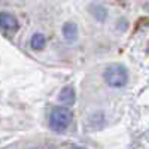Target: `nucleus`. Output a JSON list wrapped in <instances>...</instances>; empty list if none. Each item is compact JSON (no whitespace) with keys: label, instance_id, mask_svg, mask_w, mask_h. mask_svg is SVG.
<instances>
[{"label":"nucleus","instance_id":"nucleus-3","mask_svg":"<svg viewBox=\"0 0 149 149\" xmlns=\"http://www.w3.org/2000/svg\"><path fill=\"white\" fill-rule=\"evenodd\" d=\"M19 29V22L18 19L9 14V12H0V30L8 33V34H14Z\"/></svg>","mask_w":149,"mask_h":149},{"label":"nucleus","instance_id":"nucleus-2","mask_svg":"<svg viewBox=\"0 0 149 149\" xmlns=\"http://www.w3.org/2000/svg\"><path fill=\"white\" fill-rule=\"evenodd\" d=\"M128 70L122 64H110L103 72V81L110 88H122L128 82Z\"/></svg>","mask_w":149,"mask_h":149},{"label":"nucleus","instance_id":"nucleus-5","mask_svg":"<svg viewBox=\"0 0 149 149\" xmlns=\"http://www.w3.org/2000/svg\"><path fill=\"white\" fill-rule=\"evenodd\" d=\"M63 37L69 43L76 40V37H78V27H76V24L72 22V21L66 22L63 26Z\"/></svg>","mask_w":149,"mask_h":149},{"label":"nucleus","instance_id":"nucleus-4","mask_svg":"<svg viewBox=\"0 0 149 149\" xmlns=\"http://www.w3.org/2000/svg\"><path fill=\"white\" fill-rule=\"evenodd\" d=\"M58 100H60V103H63L64 106H73L74 104V102H76V91H74V88L72 85L64 86V88L60 91Z\"/></svg>","mask_w":149,"mask_h":149},{"label":"nucleus","instance_id":"nucleus-6","mask_svg":"<svg viewBox=\"0 0 149 149\" xmlns=\"http://www.w3.org/2000/svg\"><path fill=\"white\" fill-rule=\"evenodd\" d=\"M46 45V37L45 34L42 33H34L31 36V39H30V46L31 49H34V51H42V49L45 48Z\"/></svg>","mask_w":149,"mask_h":149},{"label":"nucleus","instance_id":"nucleus-7","mask_svg":"<svg viewBox=\"0 0 149 149\" xmlns=\"http://www.w3.org/2000/svg\"><path fill=\"white\" fill-rule=\"evenodd\" d=\"M148 51H149V42H148Z\"/></svg>","mask_w":149,"mask_h":149},{"label":"nucleus","instance_id":"nucleus-1","mask_svg":"<svg viewBox=\"0 0 149 149\" xmlns=\"http://www.w3.org/2000/svg\"><path fill=\"white\" fill-rule=\"evenodd\" d=\"M73 121V113L69 106H57L49 115V128L55 133H63Z\"/></svg>","mask_w":149,"mask_h":149}]
</instances>
